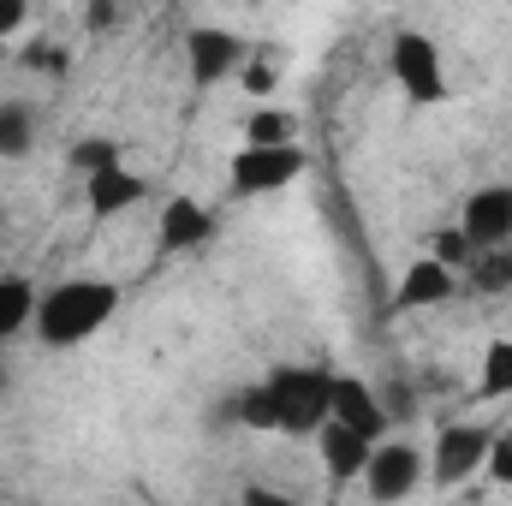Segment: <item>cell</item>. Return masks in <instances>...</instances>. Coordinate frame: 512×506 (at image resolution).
I'll list each match as a JSON object with an SVG mask.
<instances>
[{"label": "cell", "instance_id": "obj_8", "mask_svg": "<svg viewBox=\"0 0 512 506\" xmlns=\"http://www.w3.org/2000/svg\"><path fill=\"white\" fill-rule=\"evenodd\" d=\"M459 233L477 251H507L512 245V185H477L459 209Z\"/></svg>", "mask_w": 512, "mask_h": 506}, {"label": "cell", "instance_id": "obj_28", "mask_svg": "<svg viewBox=\"0 0 512 506\" xmlns=\"http://www.w3.org/2000/svg\"><path fill=\"white\" fill-rule=\"evenodd\" d=\"M0 393H6V364H0Z\"/></svg>", "mask_w": 512, "mask_h": 506}, {"label": "cell", "instance_id": "obj_2", "mask_svg": "<svg viewBox=\"0 0 512 506\" xmlns=\"http://www.w3.org/2000/svg\"><path fill=\"white\" fill-rule=\"evenodd\" d=\"M268 405H274V435H316L328 423V393H334V370L322 364H274L268 376Z\"/></svg>", "mask_w": 512, "mask_h": 506}, {"label": "cell", "instance_id": "obj_20", "mask_svg": "<svg viewBox=\"0 0 512 506\" xmlns=\"http://www.w3.org/2000/svg\"><path fill=\"white\" fill-rule=\"evenodd\" d=\"M423 256H435L447 274H459V280H465V268L477 262V245H471L459 227H441V233H429V251H423Z\"/></svg>", "mask_w": 512, "mask_h": 506}, {"label": "cell", "instance_id": "obj_7", "mask_svg": "<svg viewBox=\"0 0 512 506\" xmlns=\"http://www.w3.org/2000/svg\"><path fill=\"white\" fill-rule=\"evenodd\" d=\"M251 60V48L233 36V30H221V24H191L185 30V66H191V84H227L239 66Z\"/></svg>", "mask_w": 512, "mask_h": 506}, {"label": "cell", "instance_id": "obj_1", "mask_svg": "<svg viewBox=\"0 0 512 506\" xmlns=\"http://www.w3.org/2000/svg\"><path fill=\"white\" fill-rule=\"evenodd\" d=\"M114 316H120V286L102 280V274H72V280H60V286L42 292L30 334H36L48 352H78V346H90Z\"/></svg>", "mask_w": 512, "mask_h": 506}, {"label": "cell", "instance_id": "obj_4", "mask_svg": "<svg viewBox=\"0 0 512 506\" xmlns=\"http://www.w3.org/2000/svg\"><path fill=\"white\" fill-rule=\"evenodd\" d=\"M304 173H310L304 143H286V149H251V143H239V155L227 161V185H233V197H274V191L298 185Z\"/></svg>", "mask_w": 512, "mask_h": 506}, {"label": "cell", "instance_id": "obj_26", "mask_svg": "<svg viewBox=\"0 0 512 506\" xmlns=\"http://www.w3.org/2000/svg\"><path fill=\"white\" fill-rule=\"evenodd\" d=\"M48 48H54V42H42V48H30L24 60H30V66H42V72H66V66H72V54H48Z\"/></svg>", "mask_w": 512, "mask_h": 506}, {"label": "cell", "instance_id": "obj_10", "mask_svg": "<svg viewBox=\"0 0 512 506\" xmlns=\"http://www.w3.org/2000/svg\"><path fill=\"white\" fill-rule=\"evenodd\" d=\"M328 417L370 435V441H387V405L376 399V387L364 376H340L334 370V393H328Z\"/></svg>", "mask_w": 512, "mask_h": 506}, {"label": "cell", "instance_id": "obj_23", "mask_svg": "<svg viewBox=\"0 0 512 506\" xmlns=\"http://www.w3.org/2000/svg\"><path fill=\"white\" fill-rule=\"evenodd\" d=\"M239 78H245V90H251V96H268V90H274V66H268V60H245V66H239Z\"/></svg>", "mask_w": 512, "mask_h": 506}, {"label": "cell", "instance_id": "obj_6", "mask_svg": "<svg viewBox=\"0 0 512 506\" xmlns=\"http://www.w3.org/2000/svg\"><path fill=\"white\" fill-rule=\"evenodd\" d=\"M489 447H495V429H483V423H447L435 435V453H429V483H441V489L471 483L489 465Z\"/></svg>", "mask_w": 512, "mask_h": 506}, {"label": "cell", "instance_id": "obj_9", "mask_svg": "<svg viewBox=\"0 0 512 506\" xmlns=\"http://www.w3.org/2000/svg\"><path fill=\"white\" fill-rule=\"evenodd\" d=\"M209 233H215V209L197 203L191 191H173V197L161 203L155 245H161L167 256H185V251H197V245H209Z\"/></svg>", "mask_w": 512, "mask_h": 506}, {"label": "cell", "instance_id": "obj_27", "mask_svg": "<svg viewBox=\"0 0 512 506\" xmlns=\"http://www.w3.org/2000/svg\"><path fill=\"white\" fill-rule=\"evenodd\" d=\"M239 506H298V501H292V495H280V489H262V483H256V489L239 495Z\"/></svg>", "mask_w": 512, "mask_h": 506}, {"label": "cell", "instance_id": "obj_16", "mask_svg": "<svg viewBox=\"0 0 512 506\" xmlns=\"http://www.w3.org/2000/svg\"><path fill=\"white\" fill-rule=\"evenodd\" d=\"M477 399H512V334L489 340V352L477 364Z\"/></svg>", "mask_w": 512, "mask_h": 506}, {"label": "cell", "instance_id": "obj_25", "mask_svg": "<svg viewBox=\"0 0 512 506\" xmlns=\"http://www.w3.org/2000/svg\"><path fill=\"white\" fill-rule=\"evenodd\" d=\"M84 24H90V30H120V24H126V12H120V6H108V0H96V6H84Z\"/></svg>", "mask_w": 512, "mask_h": 506}, {"label": "cell", "instance_id": "obj_21", "mask_svg": "<svg viewBox=\"0 0 512 506\" xmlns=\"http://www.w3.org/2000/svg\"><path fill=\"white\" fill-rule=\"evenodd\" d=\"M465 274H471L477 292H507L512 286V245L507 251H477V262H471Z\"/></svg>", "mask_w": 512, "mask_h": 506}, {"label": "cell", "instance_id": "obj_5", "mask_svg": "<svg viewBox=\"0 0 512 506\" xmlns=\"http://www.w3.org/2000/svg\"><path fill=\"white\" fill-rule=\"evenodd\" d=\"M429 483V459L411 447V441H376L370 465H364V495L376 506H399L411 501L417 489Z\"/></svg>", "mask_w": 512, "mask_h": 506}, {"label": "cell", "instance_id": "obj_15", "mask_svg": "<svg viewBox=\"0 0 512 506\" xmlns=\"http://www.w3.org/2000/svg\"><path fill=\"white\" fill-rule=\"evenodd\" d=\"M36 149V108L6 96L0 102V161H24Z\"/></svg>", "mask_w": 512, "mask_h": 506}, {"label": "cell", "instance_id": "obj_19", "mask_svg": "<svg viewBox=\"0 0 512 506\" xmlns=\"http://www.w3.org/2000/svg\"><path fill=\"white\" fill-rule=\"evenodd\" d=\"M233 423H239V429H256V435H274V405H268V387H262V381H245V387H239Z\"/></svg>", "mask_w": 512, "mask_h": 506}, {"label": "cell", "instance_id": "obj_29", "mask_svg": "<svg viewBox=\"0 0 512 506\" xmlns=\"http://www.w3.org/2000/svg\"><path fill=\"white\" fill-rule=\"evenodd\" d=\"M0 221H6V203H0Z\"/></svg>", "mask_w": 512, "mask_h": 506}, {"label": "cell", "instance_id": "obj_22", "mask_svg": "<svg viewBox=\"0 0 512 506\" xmlns=\"http://www.w3.org/2000/svg\"><path fill=\"white\" fill-rule=\"evenodd\" d=\"M501 489H512V435H495V447H489V465H483Z\"/></svg>", "mask_w": 512, "mask_h": 506}, {"label": "cell", "instance_id": "obj_17", "mask_svg": "<svg viewBox=\"0 0 512 506\" xmlns=\"http://www.w3.org/2000/svg\"><path fill=\"white\" fill-rule=\"evenodd\" d=\"M245 143L251 149H286V143H298V120L286 108H256L245 120Z\"/></svg>", "mask_w": 512, "mask_h": 506}, {"label": "cell", "instance_id": "obj_24", "mask_svg": "<svg viewBox=\"0 0 512 506\" xmlns=\"http://www.w3.org/2000/svg\"><path fill=\"white\" fill-rule=\"evenodd\" d=\"M24 24H30V6L24 0H0V42H12Z\"/></svg>", "mask_w": 512, "mask_h": 506}, {"label": "cell", "instance_id": "obj_12", "mask_svg": "<svg viewBox=\"0 0 512 506\" xmlns=\"http://www.w3.org/2000/svg\"><path fill=\"white\" fill-rule=\"evenodd\" d=\"M149 197V179L137 173V167H108V173H96V179H84V209H90V221H114V215H126Z\"/></svg>", "mask_w": 512, "mask_h": 506}, {"label": "cell", "instance_id": "obj_14", "mask_svg": "<svg viewBox=\"0 0 512 506\" xmlns=\"http://www.w3.org/2000/svg\"><path fill=\"white\" fill-rule=\"evenodd\" d=\"M36 304H42L36 280H24V274H0V346L18 340V334L36 322Z\"/></svg>", "mask_w": 512, "mask_h": 506}, {"label": "cell", "instance_id": "obj_3", "mask_svg": "<svg viewBox=\"0 0 512 506\" xmlns=\"http://www.w3.org/2000/svg\"><path fill=\"white\" fill-rule=\"evenodd\" d=\"M387 72H393V84H399V96H405L411 108H435V102H447V66H441L435 36H423V30H399V36L387 42Z\"/></svg>", "mask_w": 512, "mask_h": 506}, {"label": "cell", "instance_id": "obj_18", "mask_svg": "<svg viewBox=\"0 0 512 506\" xmlns=\"http://www.w3.org/2000/svg\"><path fill=\"white\" fill-rule=\"evenodd\" d=\"M72 167H78V179H96V173H108V167H126V149L96 131V137H78V143H72Z\"/></svg>", "mask_w": 512, "mask_h": 506}, {"label": "cell", "instance_id": "obj_13", "mask_svg": "<svg viewBox=\"0 0 512 506\" xmlns=\"http://www.w3.org/2000/svg\"><path fill=\"white\" fill-rule=\"evenodd\" d=\"M459 292V274H447L435 256H417L405 274H399V286H393V310H435V304H447Z\"/></svg>", "mask_w": 512, "mask_h": 506}, {"label": "cell", "instance_id": "obj_11", "mask_svg": "<svg viewBox=\"0 0 512 506\" xmlns=\"http://www.w3.org/2000/svg\"><path fill=\"white\" fill-rule=\"evenodd\" d=\"M316 453H322V471H328V483H352V477H364V465H370L376 441L328 417V423L316 429Z\"/></svg>", "mask_w": 512, "mask_h": 506}]
</instances>
